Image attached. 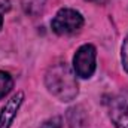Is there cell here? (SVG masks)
Returning <instances> with one entry per match:
<instances>
[{"label":"cell","mask_w":128,"mask_h":128,"mask_svg":"<svg viewBox=\"0 0 128 128\" xmlns=\"http://www.w3.org/2000/svg\"><path fill=\"white\" fill-rule=\"evenodd\" d=\"M45 82L49 92L61 101H72L78 96L76 73L68 67L66 61L52 64L46 72Z\"/></svg>","instance_id":"obj_1"},{"label":"cell","mask_w":128,"mask_h":128,"mask_svg":"<svg viewBox=\"0 0 128 128\" xmlns=\"http://www.w3.org/2000/svg\"><path fill=\"white\" fill-rule=\"evenodd\" d=\"M52 30L60 34V36H67V34H73V33L79 32L84 26V16L74 10V9H68L64 8L57 12V15L54 16L52 22Z\"/></svg>","instance_id":"obj_2"},{"label":"cell","mask_w":128,"mask_h":128,"mask_svg":"<svg viewBox=\"0 0 128 128\" xmlns=\"http://www.w3.org/2000/svg\"><path fill=\"white\" fill-rule=\"evenodd\" d=\"M96 57H97V51L92 45L80 46L76 51L74 57H73L74 73L79 78H84V79L91 78L96 72Z\"/></svg>","instance_id":"obj_3"},{"label":"cell","mask_w":128,"mask_h":128,"mask_svg":"<svg viewBox=\"0 0 128 128\" xmlns=\"http://www.w3.org/2000/svg\"><path fill=\"white\" fill-rule=\"evenodd\" d=\"M109 116L116 128H128V90H122L109 100Z\"/></svg>","instance_id":"obj_4"},{"label":"cell","mask_w":128,"mask_h":128,"mask_svg":"<svg viewBox=\"0 0 128 128\" xmlns=\"http://www.w3.org/2000/svg\"><path fill=\"white\" fill-rule=\"evenodd\" d=\"M24 100V94L22 92H16L14 97H10L6 104L3 106L2 112H0V128H9L14 118L16 116V112L20 110L21 104Z\"/></svg>","instance_id":"obj_5"},{"label":"cell","mask_w":128,"mask_h":128,"mask_svg":"<svg viewBox=\"0 0 128 128\" xmlns=\"http://www.w3.org/2000/svg\"><path fill=\"white\" fill-rule=\"evenodd\" d=\"M14 88V79L8 72H0V100L6 97Z\"/></svg>","instance_id":"obj_6"},{"label":"cell","mask_w":128,"mask_h":128,"mask_svg":"<svg viewBox=\"0 0 128 128\" xmlns=\"http://www.w3.org/2000/svg\"><path fill=\"white\" fill-rule=\"evenodd\" d=\"M40 128H63V119L60 116H54V118L45 121Z\"/></svg>","instance_id":"obj_7"},{"label":"cell","mask_w":128,"mask_h":128,"mask_svg":"<svg viewBox=\"0 0 128 128\" xmlns=\"http://www.w3.org/2000/svg\"><path fill=\"white\" fill-rule=\"evenodd\" d=\"M121 57H122V66H124L125 72L128 73V34H127V37L124 39V43H122Z\"/></svg>","instance_id":"obj_8"},{"label":"cell","mask_w":128,"mask_h":128,"mask_svg":"<svg viewBox=\"0 0 128 128\" xmlns=\"http://www.w3.org/2000/svg\"><path fill=\"white\" fill-rule=\"evenodd\" d=\"M10 10V0H0V30L3 27V14Z\"/></svg>","instance_id":"obj_9"},{"label":"cell","mask_w":128,"mask_h":128,"mask_svg":"<svg viewBox=\"0 0 128 128\" xmlns=\"http://www.w3.org/2000/svg\"><path fill=\"white\" fill-rule=\"evenodd\" d=\"M86 2H98V0H86Z\"/></svg>","instance_id":"obj_10"}]
</instances>
